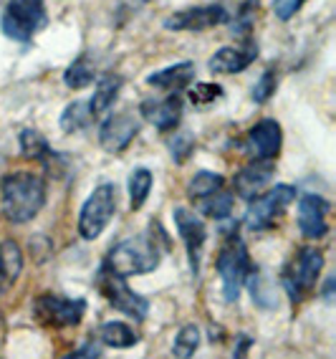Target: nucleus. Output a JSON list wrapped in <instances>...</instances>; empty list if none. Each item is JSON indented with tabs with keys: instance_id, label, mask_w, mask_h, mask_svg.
Returning <instances> with one entry per match:
<instances>
[{
	"instance_id": "f257e3e1",
	"label": "nucleus",
	"mask_w": 336,
	"mask_h": 359,
	"mask_svg": "<svg viewBox=\"0 0 336 359\" xmlns=\"http://www.w3.org/2000/svg\"><path fill=\"white\" fill-rule=\"evenodd\" d=\"M167 248H169L167 233L162 231V225L157 220H152L144 233H136V236L119 241L106 253L102 269L109 271V273H117L122 278L144 276V273H152L160 266L162 256L167 253Z\"/></svg>"
},
{
	"instance_id": "f03ea898",
	"label": "nucleus",
	"mask_w": 336,
	"mask_h": 359,
	"mask_svg": "<svg viewBox=\"0 0 336 359\" xmlns=\"http://www.w3.org/2000/svg\"><path fill=\"white\" fill-rule=\"evenodd\" d=\"M46 195H48L46 180L28 170L8 172L0 180V208L8 223L13 225L31 223L43 210Z\"/></svg>"
},
{
	"instance_id": "7ed1b4c3",
	"label": "nucleus",
	"mask_w": 336,
	"mask_h": 359,
	"mask_svg": "<svg viewBox=\"0 0 336 359\" xmlns=\"http://www.w3.org/2000/svg\"><path fill=\"white\" fill-rule=\"evenodd\" d=\"M323 271V253L316 245H304L296 256L291 258V263L281 273V286H284L288 302L296 306L318 286V276Z\"/></svg>"
},
{
	"instance_id": "20e7f679",
	"label": "nucleus",
	"mask_w": 336,
	"mask_h": 359,
	"mask_svg": "<svg viewBox=\"0 0 336 359\" xmlns=\"http://www.w3.org/2000/svg\"><path fill=\"white\" fill-rule=\"evenodd\" d=\"M48 26L43 0H8L0 13V31L15 43H31L33 36Z\"/></svg>"
},
{
	"instance_id": "39448f33",
	"label": "nucleus",
	"mask_w": 336,
	"mask_h": 359,
	"mask_svg": "<svg viewBox=\"0 0 336 359\" xmlns=\"http://www.w3.org/2000/svg\"><path fill=\"white\" fill-rule=\"evenodd\" d=\"M253 269V261L248 256L246 243L238 238V228L230 231V238L225 245L220 248L218 258H215V271H218L220 281H223V299L227 304H235L240 299L243 283H246L248 271Z\"/></svg>"
},
{
	"instance_id": "423d86ee",
	"label": "nucleus",
	"mask_w": 336,
	"mask_h": 359,
	"mask_svg": "<svg viewBox=\"0 0 336 359\" xmlns=\"http://www.w3.org/2000/svg\"><path fill=\"white\" fill-rule=\"evenodd\" d=\"M296 195H298V190L293 185L278 182V185H273L271 190H263L260 195L251 198L248 200L246 218H243L246 228L253 233H260V231L273 228V223L284 215V210L291 205L293 200H296Z\"/></svg>"
},
{
	"instance_id": "0eeeda50",
	"label": "nucleus",
	"mask_w": 336,
	"mask_h": 359,
	"mask_svg": "<svg viewBox=\"0 0 336 359\" xmlns=\"http://www.w3.org/2000/svg\"><path fill=\"white\" fill-rule=\"evenodd\" d=\"M117 185L111 182H102L99 187H94V193L84 200L78 212V236L84 241H97L117 212Z\"/></svg>"
},
{
	"instance_id": "6e6552de",
	"label": "nucleus",
	"mask_w": 336,
	"mask_h": 359,
	"mask_svg": "<svg viewBox=\"0 0 336 359\" xmlns=\"http://www.w3.org/2000/svg\"><path fill=\"white\" fill-rule=\"evenodd\" d=\"M86 314V299H69L61 294H43L33 302V316L48 329L76 327Z\"/></svg>"
},
{
	"instance_id": "1a4fd4ad",
	"label": "nucleus",
	"mask_w": 336,
	"mask_h": 359,
	"mask_svg": "<svg viewBox=\"0 0 336 359\" xmlns=\"http://www.w3.org/2000/svg\"><path fill=\"white\" fill-rule=\"evenodd\" d=\"M97 281H99V291L106 296V302L111 304V309H117V311H122L124 316H130V319H134V321L147 319L149 302L127 286V278L99 269Z\"/></svg>"
},
{
	"instance_id": "9d476101",
	"label": "nucleus",
	"mask_w": 336,
	"mask_h": 359,
	"mask_svg": "<svg viewBox=\"0 0 336 359\" xmlns=\"http://www.w3.org/2000/svg\"><path fill=\"white\" fill-rule=\"evenodd\" d=\"M172 218H175V228L180 233L185 250H188V261H190V271L192 276H200V258H202V248H205L207 241V228L200 220V215H195V210L185 205H177L172 210Z\"/></svg>"
},
{
	"instance_id": "9b49d317",
	"label": "nucleus",
	"mask_w": 336,
	"mask_h": 359,
	"mask_svg": "<svg viewBox=\"0 0 336 359\" xmlns=\"http://www.w3.org/2000/svg\"><path fill=\"white\" fill-rule=\"evenodd\" d=\"M139 129H142V122L134 111L109 114L99 127V144H102L104 152L122 154L132 144V140L139 135Z\"/></svg>"
},
{
	"instance_id": "f8f14e48",
	"label": "nucleus",
	"mask_w": 336,
	"mask_h": 359,
	"mask_svg": "<svg viewBox=\"0 0 336 359\" xmlns=\"http://www.w3.org/2000/svg\"><path fill=\"white\" fill-rule=\"evenodd\" d=\"M227 23V11L223 3H210V6H197V8H185L177 13L167 15L162 26L167 31H207V28H218Z\"/></svg>"
},
{
	"instance_id": "ddd939ff",
	"label": "nucleus",
	"mask_w": 336,
	"mask_h": 359,
	"mask_svg": "<svg viewBox=\"0 0 336 359\" xmlns=\"http://www.w3.org/2000/svg\"><path fill=\"white\" fill-rule=\"evenodd\" d=\"M331 203L316 193H309L298 200V231L306 241H318L329 233Z\"/></svg>"
},
{
	"instance_id": "4468645a",
	"label": "nucleus",
	"mask_w": 336,
	"mask_h": 359,
	"mask_svg": "<svg viewBox=\"0 0 336 359\" xmlns=\"http://www.w3.org/2000/svg\"><path fill=\"white\" fill-rule=\"evenodd\" d=\"M284 147V129L276 119H260L248 132V152L253 160H276Z\"/></svg>"
},
{
	"instance_id": "2eb2a0df",
	"label": "nucleus",
	"mask_w": 336,
	"mask_h": 359,
	"mask_svg": "<svg viewBox=\"0 0 336 359\" xmlns=\"http://www.w3.org/2000/svg\"><path fill=\"white\" fill-rule=\"evenodd\" d=\"M273 175H276V165L271 160H253L251 165L240 167L233 177V190L238 198L251 200L260 195L265 187L271 185Z\"/></svg>"
},
{
	"instance_id": "dca6fc26",
	"label": "nucleus",
	"mask_w": 336,
	"mask_h": 359,
	"mask_svg": "<svg viewBox=\"0 0 336 359\" xmlns=\"http://www.w3.org/2000/svg\"><path fill=\"white\" fill-rule=\"evenodd\" d=\"M255 56H258V46L253 43V41H248L243 48H235V46H225V48H220V51H215L213 56H210V71L213 74H225V76H230V74H243V71L248 69V66L255 61Z\"/></svg>"
},
{
	"instance_id": "f3484780",
	"label": "nucleus",
	"mask_w": 336,
	"mask_h": 359,
	"mask_svg": "<svg viewBox=\"0 0 336 359\" xmlns=\"http://www.w3.org/2000/svg\"><path fill=\"white\" fill-rule=\"evenodd\" d=\"M139 114L147 119L149 124H155L160 132H169V129H175L182 119V99L180 94H169L167 99H162V102H144Z\"/></svg>"
},
{
	"instance_id": "a211bd4d",
	"label": "nucleus",
	"mask_w": 336,
	"mask_h": 359,
	"mask_svg": "<svg viewBox=\"0 0 336 359\" xmlns=\"http://www.w3.org/2000/svg\"><path fill=\"white\" fill-rule=\"evenodd\" d=\"M20 154L31 162H41L46 170H53L56 165H61V157L51 149L48 140L41 135L38 129H23L18 137Z\"/></svg>"
},
{
	"instance_id": "6ab92c4d",
	"label": "nucleus",
	"mask_w": 336,
	"mask_h": 359,
	"mask_svg": "<svg viewBox=\"0 0 336 359\" xmlns=\"http://www.w3.org/2000/svg\"><path fill=\"white\" fill-rule=\"evenodd\" d=\"M197 69H195L192 61H180V64H172L167 69H160L155 74H149L147 83L152 89H162V91H175V89H185L190 81L195 79Z\"/></svg>"
},
{
	"instance_id": "aec40b11",
	"label": "nucleus",
	"mask_w": 336,
	"mask_h": 359,
	"mask_svg": "<svg viewBox=\"0 0 336 359\" xmlns=\"http://www.w3.org/2000/svg\"><path fill=\"white\" fill-rule=\"evenodd\" d=\"M122 86H124V79L119 76V74H114V71H109V74H104V76L99 79L97 89H94V97H91V102H89L94 116H102L111 109V104L117 102Z\"/></svg>"
},
{
	"instance_id": "412c9836",
	"label": "nucleus",
	"mask_w": 336,
	"mask_h": 359,
	"mask_svg": "<svg viewBox=\"0 0 336 359\" xmlns=\"http://www.w3.org/2000/svg\"><path fill=\"white\" fill-rule=\"evenodd\" d=\"M243 286H248V291H251L255 306H260V309H276V302H278L276 286H273V281L265 276L258 266H253V269L248 271L246 283H243Z\"/></svg>"
},
{
	"instance_id": "4be33fe9",
	"label": "nucleus",
	"mask_w": 336,
	"mask_h": 359,
	"mask_svg": "<svg viewBox=\"0 0 336 359\" xmlns=\"http://www.w3.org/2000/svg\"><path fill=\"white\" fill-rule=\"evenodd\" d=\"M99 339L102 344L114 346V349H130L139 341V334L127 321H104L99 327Z\"/></svg>"
},
{
	"instance_id": "5701e85b",
	"label": "nucleus",
	"mask_w": 336,
	"mask_h": 359,
	"mask_svg": "<svg viewBox=\"0 0 336 359\" xmlns=\"http://www.w3.org/2000/svg\"><path fill=\"white\" fill-rule=\"evenodd\" d=\"M94 119H97V116H94V111H91L89 102H81V99H76V102H71L64 109L59 124H61V132H64V135H76V132H84V129H89Z\"/></svg>"
},
{
	"instance_id": "b1692460",
	"label": "nucleus",
	"mask_w": 336,
	"mask_h": 359,
	"mask_svg": "<svg viewBox=\"0 0 336 359\" xmlns=\"http://www.w3.org/2000/svg\"><path fill=\"white\" fill-rule=\"evenodd\" d=\"M97 76V64L91 53H81L74 58V64L64 71V83L69 89H86Z\"/></svg>"
},
{
	"instance_id": "393cba45",
	"label": "nucleus",
	"mask_w": 336,
	"mask_h": 359,
	"mask_svg": "<svg viewBox=\"0 0 336 359\" xmlns=\"http://www.w3.org/2000/svg\"><path fill=\"white\" fill-rule=\"evenodd\" d=\"M23 271V250L15 241H3L0 243V281L10 286Z\"/></svg>"
},
{
	"instance_id": "a878e982",
	"label": "nucleus",
	"mask_w": 336,
	"mask_h": 359,
	"mask_svg": "<svg viewBox=\"0 0 336 359\" xmlns=\"http://www.w3.org/2000/svg\"><path fill=\"white\" fill-rule=\"evenodd\" d=\"M197 208L205 218H213V220H225L230 212H233V193H227L225 187H220L215 190L213 195H207V198L197 200Z\"/></svg>"
},
{
	"instance_id": "bb28decb",
	"label": "nucleus",
	"mask_w": 336,
	"mask_h": 359,
	"mask_svg": "<svg viewBox=\"0 0 336 359\" xmlns=\"http://www.w3.org/2000/svg\"><path fill=\"white\" fill-rule=\"evenodd\" d=\"M130 208L132 210H139V208L147 203L149 193H152V185H155V177L147 167H136L130 172Z\"/></svg>"
},
{
	"instance_id": "cd10ccee",
	"label": "nucleus",
	"mask_w": 336,
	"mask_h": 359,
	"mask_svg": "<svg viewBox=\"0 0 336 359\" xmlns=\"http://www.w3.org/2000/svg\"><path fill=\"white\" fill-rule=\"evenodd\" d=\"M220 187H225V177H223V175H220V172H210V170H200V172L190 180L188 198L197 203V200L207 198V195H213L215 190H220Z\"/></svg>"
},
{
	"instance_id": "c85d7f7f",
	"label": "nucleus",
	"mask_w": 336,
	"mask_h": 359,
	"mask_svg": "<svg viewBox=\"0 0 336 359\" xmlns=\"http://www.w3.org/2000/svg\"><path fill=\"white\" fill-rule=\"evenodd\" d=\"M200 327H195V324H185V327L177 332L175 337V344H172V354L180 359H188L197 352V346H200Z\"/></svg>"
},
{
	"instance_id": "c756f323",
	"label": "nucleus",
	"mask_w": 336,
	"mask_h": 359,
	"mask_svg": "<svg viewBox=\"0 0 336 359\" xmlns=\"http://www.w3.org/2000/svg\"><path fill=\"white\" fill-rule=\"evenodd\" d=\"M255 11H258V0H246L240 3L238 13H235L233 33L235 36H248L253 28V20H255Z\"/></svg>"
},
{
	"instance_id": "7c9ffc66",
	"label": "nucleus",
	"mask_w": 336,
	"mask_h": 359,
	"mask_svg": "<svg viewBox=\"0 0 336 359\" xmlns=\"http://www.w3.org/2000/svg\"><path fill=\"white\" fill-rule=\"evenodd\" d=\"M188 97H190V102L197 104V107H205V104H213L215 99L223 97V86H220V83L200 81L188 91Z\"/></svg>"
},
{
	"instance_id": "2f4dec72",
	"label": "nucleus",
	"mask_w": 336,
	"mask_h": 359,
	"mask_svg": "<svg viewBox=\"0 0 336 359\" xmlns=\"http://www.w3.org/2000/svg\"><path fill=\"white\" fill-rule=\"evenodd\" d=\"M192 152H195V137L190 132H180V135H175L169 140V154H172V160L177 165H182Z\"/></svg>"
},
{
	"instance_id": "473e14b6",
	"label": "nucleus",
	"mask_w": 336,
	"mask_h": 359,
	"mask_svg": "<svg viewBox=\"0 0 336 359\" xmlns=\"http://www.w3.org/2000/svg\"><path fill=\"white\" fill-rule=\"evenodd\" d=\"M276 86H278V79L273 71H263L258 79V83L253 86V102L255 104H265L268 99L276 94Z\"/></svg>"
},
{
	"instance_id": "72a5a7b5",
	"label": "nucleus",
	"mask_w": 336,
	"mask_h": 359,
	"mask_svg": "<svg viewBox=\"0 0 336 359\" xmlns=\"http://www.w3.org/2000/svg\"><path fill=\"white\" fill-rule=\"evenodd\" d=\"M306 0H273V13L278 20H291L304 8Z\"/></svg>"
},
{
	"instance_id": "f704fd0d",
	"label": "nucleus",
	"mask_w": 336,
	"mask_h": 359,
	"mask_svg": "<svg viewBox=\"0 0 336 359\" xmlns=\"http://www.w3.org/2000/svg\"><path fill=\"white\" fill-rule=\"evenodd\" d=\"M102 349H99V346L97 344H84V346H81V349H74V352L71 354H69V357H102Z\"/></svg>"
},
{
	"instance_id": "c9c22d12",
	"label": "nucleus",
	"mask_w": 336,
	"mask_h": 359,
	"mask_svg": "<svg viewBox=\"0 0 336 359\" xmlns=\"http://www.w3.org/2000/svg\"><path fill=\"white\" fill-rule=\"evenodd\" d=\"M334 289H336V276H329L321 286V299L326 304H334Z\"/></svg>"
},
{
	"instance_id": "e433bc0d",
	"label": "nucleus",
	"mask_w": 336,
	"mask_h": 359,
	"mask_svg": "<svg viewBox=\"0 0 336 359\" xmlns=\"http://www.w3.org/2000/svg\"><path fill=\"white\" fill-rule=\"evenodd\" d=\"M251 344H253L251 337H240V339H238V349H233V357H246L248 349H251Z\"/></svg>"
},
{
	"instance_id": "4c0bfd02",
	"label": "nucleus",
	"mask_w": 336,
	"mask_h": 359,
	"mask_svg": "<svg viewBox=\"0 0 336 359\" xmlns=\"http://www.w3.org/2000/svg\"><path fill=\"white\" fill-rule=\"evenodd\" d=\"M3 289H8V286H6V283H3V281H0V294H3Z\"/></svg>"
},
{
	"instance_id": "58836bf2",
	"label": "nucleus",
	"mask_w": 336,
	"mask_h": 359,
	"mask_svg": "<svg viewBox=\"0 0 336 359\" xmlns=\"http://www.w3.org/2000/svg\"><path fill=\"white\" fill-rule=\"evenodd\" d=\"M136 3H149V0H136Z\"/></svg>"
}]
</instances>
